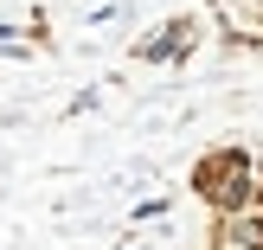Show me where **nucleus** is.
<instances>
[{
  "label": "nucleus",
  "instance_id": "obj_1",
  "mask_svg": "<svg viewBox=\"0 0 263 250\" xmlns=\"http://www.w3.org/2000/svg\"><path fill=\"white\" fill-rule=\"evenodd\" d=\"M193 186H199V199H212L218 212H251L257 205V161L244 148H218L199 161V174H193Z\"/></svg>",
  "mask_w": 263,
  "mask_h": 250
},
{
  "label": "nucleus",
  "instance_id": "obj_2",
  "mask_svg": "<svg viewBox=\"0 0 263 250\" xmlns=\"http://www.w3.org/2000/svg\"><path fill=\"white\" fill-rule=\"evenodd\" d=\"M180 45H186V20H167V32L141 39V58H148V64H167V58H180Z\"/></svg>",
  "mask_w": 263,
  "mask_h": 250
},
{
  "label": "nucleus",
  "instance_id": "obj_3",
  "mask_svg": "<svg viewBox=\"0 0 263 250\" xmlns=\"http://www.w3.org/2000/svg\"><path fill=\"white\" fill-rule=\"evenodd\" d=\"M225 238L238 250H263V212H257V205H251V212H231L225 218Z\"/></svg>",
  "mask_w": 263,
  "mask_h": 250
}]
</instances>
